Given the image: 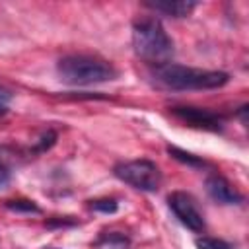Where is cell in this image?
I'll list each match as a JSON object with an SVG mask.
<instances>
[{
    "instance_id": "cell-2",
    "label": "cell",
    "mask_w": 249,
    "mask_h": 249,
    "mask_svg": "<svg viewBox=\"0 0 249 249\" xmlns=\"http://www.w3.org/2000/svg\"><path fill=\"white\" fill-rule=\"evenodd\" d=\"M154 80L167 89H216L230 82V74L222 70H202L193 66H183L175 62H167L163 66L154 68Z\"/></svg>"
},
{
    "instance_id": "cell-1",
    "label": "cell",
    "mask_w": 249,
    "mask_h": 249,
    "mask_svg": "<svg viewBox=\"0 0 249 249\" xmlns=\"http://www.w3.org/2000/svg\"><path fill=\"white\" fill-rule=\"evenodd\" d=\"M132 47L136 56L154 68L167 64L173 56V41L154 16H142L132 21Z\"/></svg>"
},
{
    "instance_id": "cell-16",
    "label": "cell",
    "mask_w": 249,
    "mask_h": 249,
    "mask_svg": "<svg viewBox=\"0 0 249 249\" xmlns=\"http://www.w3.org/2000/svg\"><path fill=\"white\" fill-rule=\"evenodd\" d=\"M47 226L49 228H53V226H76V220H49Z\"/></svg>"
},
{
    "instance_id": "cell-14",
    "label": "cell",
    "mask_w": 249,
    "mask_h": 249,
    "mask_svg": "<svg viewBox=\"0 0 249 249\" xmlns=\"http://www.w3.org/2000/svg\"><path fill=\"white\" fill-rule=\"evenodd\" d=\"M54 140H56V134H54L53 130H49L47 134H43V138H41V142H39V146H37L35 150H37V152H43V150L51 148V146L54 144Z\"/></svg>"
},
{
    "instance_id": "cell-6",
    "label": "cell",
    "mask_w": 249,
    "mask_h": 249,
    "mask_svg": "<svg viewBox=\"0 0 249 249\" xmlns=\"http://www.w3.org/2000/svg\"><path fill=\"white\" fill-rule=\"evenodd\" d=\"M171 115H175L179 121L187 123L189 126L210 130V132H220L224 124V117L210 111V109H200V107H189V105H177L171 107Z\"/></svg>"
},
{
    "instance_id": "cell-8",
    "label": "cell",
    "mask_w": 249,
    "mask_h": 249,
    "mask_svg": "<svg viewBox=\"0 0 249 249\" xmlns=\"http://www.w3.org/2000/svg\"><path fill=\"white\" fill-rule=\"evenodd\" d=\"M146 8L171 16V18H187L195 8L196 2L191 0H158V2H146Z\"/></svg>"
},
{
    "instance_id": "cell-15",
    "label": "cell",
    "mask_w": 249,
    "mask_h": 249,
    "mask_svg": "<svg viewBox=\"0 0 249 249\" xmlns=\"http://www.w3.org/2000/svg\"><path fill=\"white\" fill-rule=\"evenodd\" d=\"M8 183H10V169L4 163H0V189L6 187Z\"/></svg>"
},
{
    "instance_id": "cell-12",
    "label": "cell",
    "mask_w": 249,
    "mask_h": 249,
    "mask_svg": "<svg viewBox=\"0 0 249 249\" xmlns=\"http://www.w3.org/2000/svg\"><path fill=\"white\" fill-rule=\"evenodd\" d=\"M195 245L198 249H233L231 243H228L224 239H218V237H196Z\"/></svg>"
},
{
    "instance_id": "cell-9",
    "label": "cell",
    "mask_w": 249,
    "mask_h": 249,
    "mask_svg": "<svg viewBox=\"0 0 249 249\" xmlns=\"http://www.w3.org/2000/svg\"><path fill=\"white\" fill-rule=\"evenodd\" d=\"M167 154H169L173 160H177V161H181V163H187V165H191V167H204V165H206V161H204L202 158H198V156H195V154H191V152H185V150H181V148H175V146H167Z\"/></svg>"
},
{
    "instance_id": "cell-3",
    "label": "cell",
    "mask_w": 249,
    "mask_h": 249,
    "mask_svg": "<svg viewBox=\"0 0 249 249\" xmlns=\"http://www.w3.org/2000/svg\"><path fill=\"white\" fill-rule=\"evenodd\" d=\"M56 72L62 82L72 86H89L101 84L117 78V70L111 62L88 56V54H68L56 62Z\"/></svg>"
},
{
    "instance_id": "cell-7",
    "label": "cell",
    "mask_w": 249,
    "mask_h": 249,
    "mask_svg": "<svg viewBox=\"0 0 249 249\" xmlns=\"http://www.w3.org/2000/svg\"><path fill=\"white\" fill-rule=\"evenodd\" d=\"M206 191L220 204H239V202H243V195L235 187H231V183L226 177H222L218 173H214L206 179Z\"/></svg>"
},
{
    "instance_id": "cell-4",
    "label": "cell",
    "mask_w": 249,
    "mask_h": 249,
    "mask_svg": "<svg viewBox=\"0 0 249 249\" xmlns=\"http://www.w3.org/2000/svg\"><path fill=\"white\" fill-rule=\"evenodd\" d=\"M113 173L123 183H126L138 191H146V193H154L161 185V171L152 160L121 161L113 167Z\"/></svg>"
},
{
    "instance_id": "cell-13",
    "label": "cell",
    "mask_w": 249,
    "mask_h": 249,
    "mask_svg": "<svg viewBox=\"0 0 249 249\" xmlns=\"http://www.w3.org/2000/svg\"><path fill=\"white\" fill-rule=\"evenodd\" d=\"M89 208L95 212H103V214H113L117 212L119 204L115 198H97V200H89Z\"/></svg>"
},
{
    "instance_id": "cell-11",
    "label": "cell",
    "mask_w": 249,
    "mask_h": 249,
    "mask_svg": "<svg viewBox=\"0 0 249 249\" xmlns=\"http://www.w3.org/2000/svg\"><path fill=\"white\" fill-rule=\"evenodd\" d=\"M6 208L12 212H25V214H39L41 208L27 198H16V200H6Z\"/></svg>"
},
{
    "instance_id": "cell-5",
    "label": "cell",
    "mask_w": 249,
    "mask_h": 249,
    "mask_svg": "<svg viewBox=\"0 0 249 249\" xmlns=\"http://www.w3.org/2000/svg\"><path fill=\"white\" fill-rule=\"evenodd\" d=\"M167 206L171 208V212L175 214V218L185 226L189 228L191 231H202L204 230V218H202V212L198 210L195 198L183 191H173L169 196H167Z\"/></svg>"
},
{
    "instance_id": "cell-10",
    "label": "cell",
    "mask_w": 249,
    "mask_h": 249,
    "mask_svg": "<svg viewBox=\"0 0 249 249\" xmlns=\"http://www.w3.org/2000/svg\"><path fill=\"white\" fill-rule=\"evenodd\" d=\"M97 247H111V249H126L128 247V237H124L123 233L111 231V233H103L97 241Z\"/></svg>"
}]
</instances>
